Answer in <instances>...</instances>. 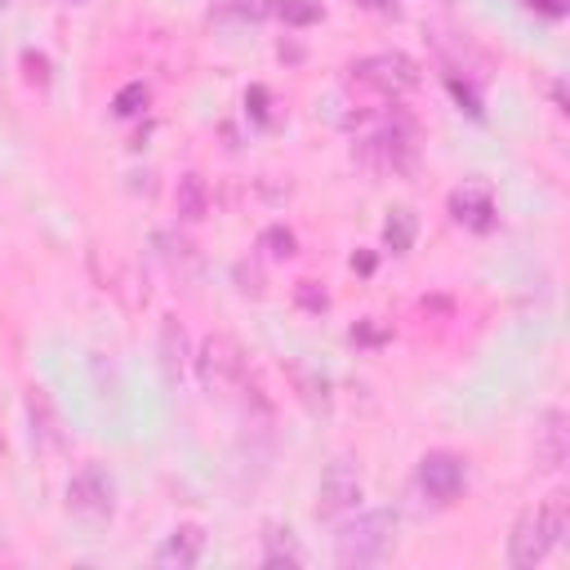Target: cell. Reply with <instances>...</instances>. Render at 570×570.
Segmentation results:
<instances>
[{
    "instance_id": "obj_1",
    "label": "cell",
    "mask_w": 570,
    "mask_h": 570,
    "mask_svg": "<svg viewBox=\"0 0 570 570\" xmlns=\"http://www.w3.org/2000/svg\"><path fill=\"white\" fill-rule=\"evenodd\" d=\"M570 526V508H566V495H548L544 504L526 508L517 517V526L508 535V561L517 570H526V566H540L566 535Z\"/></svg>"
},
{
    "instance_id": "obj_2",
    "label": "cell",
    "mask_w": 570,
    "mask_h": 570,
    "mask_svg": "<svg viewBox=\"0 0 570 570\" xmlns=\"http://www.w3.org/2000/svg\"><path fill=\"white\" fill-rule=\"evenodd\" d=\"M393 535H397V512L393 508L357 512L348 526H339V535H335V561L352 566V570L379 566L393 553Z\"/></svg>"
},
{
    "instance_id": "obj_3",
    "label": "cell",
    "mask_w": 570,
    "mask_h": 570,
    "mask_svg": "<svg viewBox=\"0 0 570 570\" xmlns=\"http://www.w3.org/2000/svg\"><path fill=\"white\" fill-rule=\"evenodd\" d=\"M197 370H201V388L206 393H236L241 388V379H246V357L241 348H236V339L227 335H206L201 339V352H197Z\"/></svg>"
},
{
    "instance_id": "obj_4",
    "label": "cell",
    "mask_w": 570,
    "mask_h": 570,
    "mask_svg": "<svg viewBox=\"0 0 570 570\" xmlns=\"http://www.w3.org/2000/svg\"><path fill=\"white\" fill-rule=\"evenodd\" d=\"M365 495V478H361V463L339 455L335 463L325 468V478H321V491H317V517L321 521H335L344 512H352Z\"/></svg>"
},
{
    "instance_id": "obj_5",
    "label": "cell",
    "mask_w": 570,
    "mask_h": 570,
    "mask_svg": "<svg viewBox=\"0 0 570 570\" xmlns=\"http://www.w3.org/2000/svg\"><path fill=\"white\" fill-rule=\"evenodd\" d=\"M352 76L379 94H388V99H397V94H410L423 76H419V63L401 50H384V54H365L352 63Z\"/></svg>"
},
{
    "instance_id": "obj_6",
    "label": "cell",
    "mask_w": 570,
    "mask_h": 570,
    "mask_svg": "<svg viewBox=\"0 0 570 570\" xmlns=\"http://www.w3.org/2000/svg\"><path fill=\"white\" fill-rule=\"evenodd\" d=\"M112 478L99 463H85L67 482V512L80 521H108L112 517Z\"/></svg>"
},
{
    "instance_id": "obj_7",
    "label": "cell",
    "mask_w": 570,
    "mask_h": 570,
    "mask_svg": "<svg viewBox=\"0 0 570 570\" xmlns=\"http://www.w3.org/2000/svg\"><path fill=\"white\" fill-rule=\"evenodd\" d=\"M365 157L374 161V170L406 174L414 165V125L406 116H393L384 129L365 138Z\"/></svg>"
},
{
    "instance_id": "obj_8",
    "label": "cell",
    "mask_w": 570,
    "mask_h": 570,
    "mask_svg": "<svg viewBox=\"0 0 570 570\" xmlns=\"http://www.w3.org/2000/svg\"><path fill=\"white\" fill-rule=\"evenodd\" d=\"M419 486L433 495L437 504H450L463 495L468 486V459L455 455V450H433L419 459Z\"/></svg>"
},
{
    "instance_id": "obj_9",
    "label": "cell",
    "mask_w": 570,
    "mask_h": 570,
    "mask_svg": "<svg viewBox=\"0 0 570 570\" xmlns=\"http://www.w3.org/2000/svg\"><path fill=\"white\" fill-rule=\"evenodd\" d=\"M570 455V428H566V410H548L535 428V463L544 472H557Z\"/></svg>"
},
{
    "instance_id": "obj_10",
    "label": "cell",
    "mask_w": 570,
    "mask_h": 570,
    "mask_svg": "<svg viewBox=\"0 0 570 570\" xmlns=\"http://www.w3.org/2000/svg\"><path fill=\"white\" fill-rule=\"evenodd\" d=\"M450 214H455V223H463V227L486 232V227L495 223L491 187H486V183H463V187H455V193H450Z\"/></svg>"
},
{
    "instance_id": "obj_11",
    "label": "cell",
    "mask_w": 570,
    "mask_h": 570,
    "mask_svg": "<svg viewBox=\"0 0 570 570\" xmlns=\"http://www.w3.org/2000/svg\"><path fill=\"white\" fill-rule=\"evenodd\" d=\"M201 548H206V531L201 526H178L161 548H157V566L161 570H193L201 561Z\"/></svg>"
},
{
    "instance_id": "obj_12",
    "label": "cell",
    "mask_w": 570,
    "mask_h": 570,
    "mask_svg": "<svg viewBox=\"0 0 570 570\" xmlns=\"http://www.w3.org/2000/svg\"><path fill=\"white\" fill-rule=\"evenodd\" d=\"M174 206H178V219H187V223L206 219L210 214V187H206V178L201 174H183L178 178V193H174Z\"/></svg>"
},
{
    "instance_id": "obj_13",
    "label": "cell",
    "mask_w": 570,
    "mask_h": 570,
    "mask_svg": "<svg viewBox=\"0 0 570 570\" xmlns=\"http://www.w3.org/2000/svg\"><path fill=\"white\" fill-rule=\"evenodd\" d=\"M263 566H303V548L290 526H268L263 535Z\"/></svg>"
},
{
    "instance_id": "obj_14",
    "label": "cell",
    "mask_w": 570,
    "mask_h": 570,
    "mask_svg": "<svg viewBox=\"0 0 570 570\" xmlns=\"http://www.w3.org/2000/svg\"><path fill=\"white\" fill-rule=\"evenodd\" d=\"M183 361H187V335H183L178 321H165V330H161V365H165L170 384H178Z\"/></svg>"
},
{
    "instance_id": "obj_15",
    "label": "cell",
    "mask_w": 570,
    "mask_h": 570,
    "mask_svg": "<svg viewBox=\"0 0 570 570\" xmlns=\"http://www.w3.org/2000/svg\"><path fill=\"white\" fill-rule=\"evenodd\" d=\"M272 14L285 18L290 27H312V23H321L325 10H321V0H276Z\"/></svg>"
},
{
    "instance_id": "obj_16",
    "label": "cell",
    "mask_w": 570,
    "mask_h": 570,
    "mask_svg": "<svg viewBox=\"0 0 570 570\" xmlns=\"http://www.w3.org/2000/svg\"><path fill=\"white\" fill-rule=\"evenodd\" d=\"M384 241H388V250H397V255L410 250V241H414V219H410V210H397V214L388 219Z\"/></svg>"
},
{
    "instance_id": "obj_17",
    "label": "cell",
    "mask_w": 570,
    "mask_h": 570,
    "mask_svg": "<svg viewBox=\"0 0 570 570\" xmlns=\"http://www.w3.org/2000/svg\"><path fill=\"white\" fill-rule=\"evenodd\" d=\"M142 108H148V85H142V80L125 85L116 99H112V112H116V116H138Z\"/></svg>"
},
{
    "instance_id": "obj_18",
    "label": "cell",
    "mask_w": 570,
    "mask_h": 570,
    "mask_svg": "<svg viewBox=\"0 0 570 570\" xmlns=\"http://www.w3.org/2000/svg\"><path fill=\"white\" fill-rule=\"evenodd\" d=\"M263 250H268L272 259H290V255H295V232H290V227H268V232H263Z\"/></svg>"
},
{
    "instance_id": "obj_19",
    "label": "cell",
    "mask_w": 570,
    "mask_h": 570,
    "mask_svg": "<svg viewBox=\"0 0 570 570\" xmlns=\"http://www.w3.org/2000/svg\"><path fill=\"white\" fill-rule=\"evenodd\" d=\"M384 339H388L384 325H374V321H357L352 325V344H384Z\"/></svg>"
},
{
    "instance_id": "obj_20",
    "label": "cell",
    "mask_w": 570,
    "mask_h": 570,
    "mask_svg": "<svg viewBox=\"0 0 570 570\" xmlns=\"http://www.w3.org/2000/svg\"><path fill=\"white\" fill-rule=\"evenodd\" d=\"M295 295H299V303H303V308H312V312H321V308L330 303V299H325V290H317L312 281H299V290H295Z\"/></svg>"
},
{
    "instance_id": "obj_21",
    "label": "cell",
    "mask_w": 570,
    "mask_h": 570,
    "mask_svg": "<svg viewBox=\"0 0 570 570\" xmlns=\"http://www.w3.org/2000/svg\"><path fill=\"white\" fill-rule=\"evenodd\" d=\"M531 10H540V14H548V18H561L566 14V0H526Z\"/></svg>"
},
{
    "instance_id": "obj_22",
    "label": "cell",
    "mask_w": 570,
    "mask_h": 570,
    "mask_svg": "<svg viewBox=\"0 0 570 570\" xmlns=\"http://www.w3.org/2000/svg\"><path fill=\"white\" fill-rule=\"evenodd\" d=\"M365 5H388V0H365Z\"/></svg>"
}]
</instances>
